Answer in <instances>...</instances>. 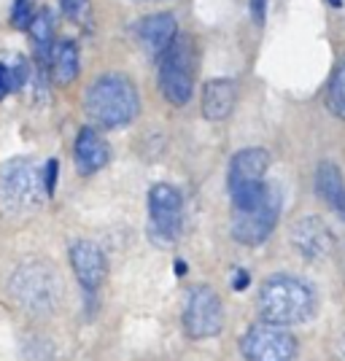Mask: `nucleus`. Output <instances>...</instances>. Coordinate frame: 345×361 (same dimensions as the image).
<instances>
[{
	"label": "nucleus",
	"instance_id": "nucleus-25",
	"mask_svg": "<svg viewBox=\"0 0 345 361\" xmlns=\"http://www.w3.org/2000/svg\"><path fill=\"white\" fill-rule=\"evenodd\" d=\"M248 281H251V278H248V272H246V270H238V272H235V278H232V288L243 291V288L248 286Z\"/></svg>",
	"mask_w": 345,
	"mask_h": 361
},
{
	"label": "nucleus",
	"instance_id": "nucleus-11",
	"mask_svg": "<svg viewBox=\"0 0 345 361\" xmlns=\"http://www.w3.org/2000/svg\"><path fill=\"white\" fill-rule=\"evenodd\" d=\"M71 264H73L78 283L87 288V291H95L105 281V272H108L105 254L100 251V245H95V243L90 240L73 243L71 245Z\"/></svg>",
	"mask_w": 345,
	"mask_h": 361
},
{
	"label": "nucleus",
	"instance_id": "nucleus-1",
	"mask_svg": "<svg viewBox=\"0 0 345 361\" xmlns=\"http://www.w3.org/2000/svg\"><path fill=\"white\" fill-rule=\"evenodd\" d=\"M259 316L267 324H278V326H294V324H305L315 316V288L302 281L297 275H270L262 286H259Z\"/></svg>",
	"mask_w": 345,
	"mask_h": 361
},
{
	"label": "nucleus",
	"instance_id": "nucleus-18",
	"mask_svg": "<svg viewBox=\"0 0 345 361\" xmlns=\"http://www.w3.org/2000/svg\"><path fill=\"white\" fill-rule=\"evenodd\" d=\"M327 106L337 119L345 121V57H340V62L334 65V73L327 87Z\"/></svg>",
	"mask_w": 345,
	"mask_h": 361
},
{
	"label": "nucleus",
	"instance_id": "nucleus-2",
	"mask_svg": "<svg viewBox=\"0 0 345 361\" xmlns=\"http://www.w3.org/2000/svg\"><path fill=\"white\" fill-rule=\"evenodd\" d=\"M140 97L135 84L119 73L100 75L84 94V111L92 124L105 130H119L138 116Z\"/></svg>",
	"mask_w": 345,
	"mask_h": 361
},
{
	"label": "nucleus",
	"instance_id": "nucleus-10",
	"mask_svg": "<svg viewBox=\"0 0 345 361\" xmlns=\"http://www.w3.org/2000/svg\"><path fill=\"white\" fill-rule=\"evenodd\" d=\"M289 240L294 245V251L308 259V262H318V259H327L334 248V235L332 229L318 216H305L297 224L291 226V235Z\"/></svg>",
	"mask_w": 345,
	"mask_h": 361
},
{
	"label": "nucleus",
	"instance_id": "nucleus-5",
	"mask_svg": "<svg viewBox=\"0 0 345 361\" xmlns=\"http://www.w3.org/2000/svg\"><path fill=\"white\" fill-rule=\"evenodd\" d=\"M284 197L275 183H267L262 197L248 208H241L232 216V238L243 245H259L272 235V229L281 219Z\"/></svg>",
	"mask_w": 345,
	"mask_h": 361
},
{
	"label": "nucleus",
	"instance_id": "nucleus-19",
	"mask_svg": "<svg viewBox=\"0 0 345 361\" xmlns=\"http://www.w3.org/2000/svg\"><path fill=\"white\" fill-rule=\"evenodd\" d=\"M28 30H30V35H32L35 49L44 54L46 60H49V54H52V35H54V22H52V14H49V11L35 14L30 19V25H28Z\"/></svg>",
	"mask_w": 345,
	"mask_h": 361
},
{
	"label": "nucleus",
	"instance_id": "nucleus-16",
	"mask_svg": "<svg viewBox=\"0 0 345 361\" xmlns=\"http://www.w3.org/2000/svg\"><path fill=\"white\" fill-rule=\"evenodd\" d=\"M315 189L337 216L345 219V178L334 162H321L315 170Z\"/></svg>",
	"mask_w": 345,
	"mask_h": 361
},
{
	"label": "nucleus",
	"instance_id": "nucleus-3",
	"mask_svg": "<svg viewBox=\"0 0 345 361\" xmlns=\"http://www.w3.org/2000/svg\"><path fill=\"white\" fill-rule=\"evenodd\" d=\"M8 291L19 307H25L32 316H49L57 310L62 297V283L57 270L41 262V259H30L25 264H19L11 275Z\"/></svg>",
	"mask_w": 345,
	"mask_h": 361
},
{
	"label": "nucleus",
	"instance_id": "nucleus-6",
	"mask_svg": "<svg viewBox=\"0 0 345 361\" xmlns=\"http://www.w3.org/2000/svg\"><path fill=\"white\" fill-rule=\"evenodd\" d=\"M149 235L159 245H173L181 238L183 200L170 183H154L149 192Z\"/></svg>",
	"mask_w": 345,
	"mask_h": 361
},
{
	"label": "nucleus",
	"instance_id": "nucleus-4",
	"mask_svg": "<svg viewBox=\"0 0 345 361\" xmlns=\"http://www.w3.org/2000/svg\"><path fill=\"white\" fill-rule=\"evenodd\" d=\"M195 44L189 35H176L159 57V90L170 106H186L195 90Z\"/></svg>",
	"mask_w": 345,
	"mask_h": 361
},
{
	"label": "nucleus",
	"instance_id": "nucleus-15",
	"mask_svg": "<svg viewBox=\"0 0 345 361\" xmlns=\"http://www.w3.org/2000/svg\"><path fill=\"white\" fill-rule=\"evenodd\" d=\"M108 143H105L97 130L92 127H84L78 135H75V146H73V159L75 167L81 176H92L97 173L100 167L108 165Z\"/></svg>",
	"mask_w": 345,
	"mask_h": 361
},
{
	"label": "nucleus",
	"instance_id": "nucleus-23",
	"mask_svg": "<svg viewBox=\"0 0 345 361\" xmlns=\"http://www.w3.org/2000/svg\"><path fill=\"white\" fill-rule=\"evenodd\" d=\"M57 170H60V165H57V159H49L44 167V186H46V197L54 195V189H57Z\"/></svg>",
	"mask_w": 345,
	"mask_h": 361
},
{
	"label": "nucleus",
	"instance_id": "nucleus-28",
	"mask_svg": "<svg viewBox=\"0 0 345 361\" xmlns=\"http://www.w3.org/2000/svg\"><path fill=\"white\" fill-rule=\"evenodd\" d=\"M332 6H343V0H329Z\"/></svg>",
	"mask_w": 345,
	"mask_h": 361
},
{
	"label": "nucleus",
	"instance_id": "nucleus-22",
	"mask_svg": "<svg viewBox=\"0 0 345 361\" xmlns=\"http://www.w3.org/2000/svg\"><path fill=\"white\" fill-rule=\"evenodd\" d=\"M90 11V0H62V14L71 22H81Z\"/></svg>",
	"mask_w": 345,
	"mask_h": 361
},
{
	"label": "nucleus",
	"instance_id": "nucleus-26",
	"mask_svg": "<svg viewBox=\"0 0 345 361\" xmlns=\"http://www.w3.org/2000/svg\"><path fill=\"white\" fill-rule=\"evenodd\" d=\"M337 353H340V359L345 361V331L340 334V340H337Z\"/></svg>",
	"mask_w": 345,
	"mask_h": 361
},
{
	"label": "nucleus",
	"instance_id": "nucleus-29",
	"mask_svg": "<svg viewBox=\"0 0 345 361\" xmlns=\"http://www.w3.org/2000/svg\"><path fill=\"white\" fill-rule=\"evenodd\" d=\"M157 3H159V0H157Z\"/></svg>",
	"mask_w": 345,
	"mask_h": 361
},
{
	"label": "nucleus",
	"instance_id": "nucleus-17",
	"mask_svg": "<svg viewBox=\"0 0 345 361\" xmlns=\"http://www.w3.org/2000/svg\"><path fill=\"white\" fill-rule=\"evenodd\" d=\"M49 65H52V75H54V81H60V84H71L75 75H78V49H75V44L62 41V44L52 46Z\"/></svg>",
	"mask_w": 345,
	"mask_h": 361
},
{
	"label": "nucleus",
	"instance_id": "nucleus-27",
	"mask_svg": "<svg viewBox=\"0 0 345 361\" xmlns=\"http://www.w3.org/2000/svg\"><path fill=\"white\" fill-rule=\"evenodd\" d=\"M176 272H178V275H183V272H186V264H183V262H178V264H176Z\"/></svg>",
	"mask_w": 345,
	"mask_h": 361
},
{
	"label": "nucleus",
	"instance_id": "nucleus-9",
	"mask_svg": "<svg viewBox=\"0 0 345 361\" xmlns=\"http://www.w3.org/2000/svg\"><path fill=\"white\" fill-rule=\"evenodd\" d=\"M3 192L16 208H35L46 197L44 170L32 159H11L3 167Z\"/></svg>",
	"mask_w": 345,
	"mask_h": 361
},
{
	"label": "nucleus",
	"instance_id": "nucleus-7",
	"mask_svg": "<svg viewBox=\"0 0 345 361\" xmlns=\"http://www.w3.org/2000/svg\"><path fill=\"white\" fill-rule=\"evenodd\" d=\"M241 350L246 361H294L297 340L286 326L262 321L243 334Z\"/></svg>",
	"mask_w": 345,
	"mask_h": 361
},
{
	"label": "nucleus",
	"instance_id": "nucleus-21",
	"mask_svg": "<svg viewBox=\"0 0 345 361\" xmlns=\"http://www.w3.org/2000/svg\"><path fill=\"white\" fill-rule=\"evenodd\" d=\"M32 19L30 0H14V8H11V25L14 27H28Z\"/></svg>",
	"mask_w": 345,
	"mask_h": 361
},
{
	"label": "nucleus",
	"instance_id": "nucleus-14",
	"mask_svg": "<svg viewBox=\"0 0 345 361\" xmlns=\"http://www.w3.org/2000/svg\"><path fill=\"white\" fill-rule=\"evenodd\" d=\"M238 103V84L232 78H210L202 87V116L208 121H224Z\"/></svg>",
	"mask_w": 345,
	"mask_h": 361
},
{
	"label": "nucleus",
	"instance_id": "nucleus-13",
	"mask_svg": "<svg viewBox=\"0 0 345 361\" xmlns=\"http://www.w3.org/2000/svg\"><path fill=\"white\" fill-rule=\"evenodd\" d=\"M176 35H178V22H176V16L165 14V11L146 16L138 25V38H140L143 49L154 57H162L167 51V46L176 41Z\"/></svg>",
	"mask_w": 345,
	"mask_h": 361
},
{
	"label": "nucleus",
	"instance_id": "nucleus-12",
	"mask_svg": "<svg viewBox=\"0 0 345 361\" xmlns=\"http://www.w3.org/2000/svg\"><path fill=\"white\" fill-rule=\"evenodd\" d=\"M270 167V154L265 149H243L229 162V192L254 186L265 180V173Z\"/></svg>",
	"mask_w": 345,
	"mask_h": 361
},
{
	"label": "nucleus",
	"instance_id": "nucleus-20",
	"mask_svg": "<svg viewBox=\"0 0 345 361\" xmlns=\"http://www.w3.org/2000/svg\"><path fill=\"white\" fill-rule=\"evenodd\" d=\"M25 84H28V65L25 62H16V65L0 62V100L11 90H19Z\"/></svg>",
	"mask_w": 345,
	"mask_h": 361
},
{
	"label": "nucleus",
	"instance_id": "nucleus-24",
	"mask_svg": "<svg viewBox=\"0 0 345 361\" xmlns=\"http://www.w3.org/2000/svg\"><path fill=\"white\" fill-rule=\"evenodd\" d=\"M265 14H267V0H251V16L254 22H265Z\"/></svg>",
	"mask_w": 345,
	"mask_h": 361
},
{
	"label": "nucleus",
	"instance_id": "nucleus-8",
	"mask_svg": "<svg viewBox=\"0 0 345 361\" xmlns=\"http://www.w3.org/2000/svg\"><path fill=\"white\" fill-rule=\"evenodd\" d=\"M183 329L192 340H208L224 329V305L210 286H195L183 305Z\"/></svg>",
	"mask_w": 345,
	"mask_h": 361
}]
</instances>
